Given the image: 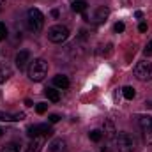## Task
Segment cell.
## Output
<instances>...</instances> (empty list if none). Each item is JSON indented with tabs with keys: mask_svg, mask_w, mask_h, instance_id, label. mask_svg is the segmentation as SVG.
<instances>
[{
	"mask_svg": "<svg viewBox=\"0 0 152 152\" xmlns=\"http://www.w3.org/2000/svg\"><path fill=\"white\" fill-rule=\"evenodd\" d=\"M48 75V64L42 58H36L28 66V78L32 81H42Z\"/></svg>",
	"mask_w": 152,
	"mask_h": 152,
	"instance_id": "cell-1",
	"label": "cell"
},
{
	"mask_svg": "<svg viewBox=\"0 0 152 152\" xmlns=\"http://www.w3.org/2000/svg\"><path fill=\"white\" fill-rule=\"evenodd\" d=\"M27 23H28V28L32 32H41L42 27H44V14L39 9H36V7L28 9V12H27Z\"/></svg>",
	"mask_w": 152,
	"mask_h": 152,
	"instance_id": "cell-2",
	"label": "cell"
},
{
	"mask_svg": "<svg viewBox=\"0 0 152 152\" xmlns=\"http://www.w3.org/2000/svg\"><path fill=\"white\" fill-rule=\"evenodd\" d=\"M115 145H117L118 152H134V149H136L134 138L129 133H118L115 136Z\"/></svg>",
	"mask_w": 152,
	"mask_h": 152,
	"instance_id": "cell-3",
	"label": "cell"
},
{
	"mask_svg": "<svg viewBox=\"0 0 152 152\" xmlns=\"http://www.w3.org/2000/svg\"><path fill=\"white\" fill-rule=\"evenodd\" d=\"M69 37V28L64 27V25H53L50 30H48V39L55 44H60L64 42L66 39Z\"/></svg>",
	"mask_w": 152,
	"mask_h": 152,
	"instance_id": "cell-4",
	"label": "cell"
},
{
	"mask_svg": "<svg viewBox=\"0 0 152 152\" xmlns=\"http://www.w3.org/2000/svg\"><path fill=\"white\" fill-rule=\"evenodd\" d=\"M134 76L142 81H151L152 80V64L151 62H138L134 67Z\"/></svg>",
	"mask_w": 152,
	"mask_h": 152,
	"instance_id": "cell-5",
	"label": "cell"
},
{
	"mask_svg": "<svg viewBox=\"0 0 152 152\" xmlns=\"http://www.w3.org/2000/svg\"><path fill=\"white\" fill-rule=\"evenodd\" d=\"M53 131L50 127V124H36V126H30L27 129V134L30 138H36V136H50Z\"/></svg>",
	"mask_w": 152,
	"mask_h": 152,
	"instance_id": "cell-6",
	"label": "cell"
},
{
	"mask_svg": "<svg viewBox=\"0 0 152 152\" xmlns=\"http://www.w3.org/2000/svg\"><path fill=\"white\" fill-rule=\"evenodd\" d=\"M108 14H110V11H108V7H104V5H101V7H97V9L94 11V16H92V21H94L96 25H101V23H104V21H106V18H108Z\"/></svg>",
	"mask_w": 152,
	"mask_h": 152,
	"instance_id": "cell-7",
	"label": "cell"
},
{
	"mask_svg": "<svg viewBox=\"0 0 152 152\" xmlns=\"http://www.w3.org/2000/svg\"><path fill=\"white\" fill-rule=\"evenodd\" d=\"M103 134L106 136V138H110V140H115V136H117V129H115V124L112 122V120H104L103 122Z\"/></svg>",
	"mask_w": 152,
	"mask_h": 152,
	"instance_id": "cell-8",
	"label": "cell"
},
{
	"mask_svg": "<svg viewBox=\"0 0 152 152\" xmlns=\"http://www.w3.org/2000/svg\"><path fill=\"white\" fill-rule=\"evenodd\" d=\"M30 60V51H27V50H21L18 55H16V58H14V62H16V66H18V69H23L25 66H27V62Z\"/></svg>",
	"mask_w": 152,
	"mask_h": 152,
	"instance_id": "cell-9",
	"label": "cell"
},
{
	"mask_svg": "<svg viewBox=\"0 0 152 152\" xmlns=\"http://www.w3.org/2000/svg\"><path fill=\"white\" fill-rule=\"evenodd\" d=\"M42 145H44V136H36V138H32L30 145L27 147L25 152H41Z\"/></svg>",
	"mask_w": 152,
	"mask_h": 152,
	"instance_id": "cell-10",
	"label": "cell"
},
{
	"mask_svg": "<svg viewBox=\"0 0 152 152\" xmlns=\"http://www.w3.org/2000/svg\"><path fill=\"white\" fill-rule=\"evenodd\" d=\"M50 152H66V142L62 138H57L50 143Z\"/></svg>",
	"mask_w": 152,
	"mask_h": 152,
	"instance_id": "cell-11",
	"label": "cell"
},
{
	"mask_svg": "<svg viewBox=\"0 0 152 152\" xmlns=\"http://www.w3.org/2000/svg\"><path fill=\"white\" fill-rule=\"evenodd\" d=\"M25 118V113H4V112H0V120L2 122H12V120H23Z\"/></svg>",
	"mask_w": 152,
	"mask_h": 152,
	"instance_id": "cell-12",
	"label": "cell"
},
{
	"mask_svg": "<svg viewBox=\"0 0 152 152\" xmlns=\"http://www.w3.org/2000/svg\"><path fill=\"white\" fill-rule=\"evenodd\" d=\"M53 85L58 87V88H67L69 87V80H67V76H64V75H57L53 78Z\"/></svg>",
	"mask_w": 152,
	"mask_h": 152,
	"instance_id": "cell-13",
	"label": "cell"
},
{
	"mask_svg": "<svg viewBox=\"0 0 152 152\" xmlns=\"http://www.w3.org/2000/svg\"><path fill=\"white\" fill-rule=\"evenodd\" d=\"M44 94L48 96V99L50 101H53V103H58L60 101V92L58 90H55V88H46L44 90Z\"/></svg>",
	"mask_w": 152,
	"mask_h": 152,
	"instance_id": "cell-14",
	"label": "cell"
},
{
	"mask_svg": "<svg viewBox=\"0 0 152 152\" xmlns=\"http://www.w3.org/2000/svg\"><path fill=\"white\" fill-rule=\"evenodd\" d=\"M71 9H73L75 12H85V11H87V2H85V0H75L73 5H71Z\"/></svg>",
	"mask_w": 152,
	"mask_h": 152,
	"instance_id": "cell-15",
	"label": "cell"
},
{
	"mask_svg": "<svg viewBox=\"0 0 152 152\" xmlns=\"http://www.w3.org/2000/svg\"><path fill=\"white\" fill-rule=\"evenodd\" d=\"M138 122H140V127H142L143 131H145V129H151V127H152V117H149V115H142Z\"/></svg>",
	"mask_w": 152,
	"mask_h": 152,
	"instance_id": "cell-16",
	"label": "cell"
},
{
	"mask_svg": "<svg viewBox=\"0 0 152 152\" xmlns=\"http://www.w3.org/2000/svg\"><path fill=\"white\" fill-rule=\"evenodd\" d=\"M88 138H90L92 142H96V143H99V142L103 140V133H101L99 129H92V131L88 133Z\"/></svg>",
	"mask_w": 152,
	"mask_h": 152,
	"instance_id": "cell-17",
	"label": "cell"
},
{
	"mask_svg": "<svg viewBox=\"0 0 152 152\" xmlns=\"http://www.w3.org/2000/svg\"><path fill=\"white\" fill-rule=\"evenodd\" d=\"M2 152H20V143H16V142H11V143L4 145Z\"/></svg>",
	"mask_w": 152,
	"mask_h": 152,
	"instance_id": "cell-18",
	"label": "cell"
},
{
	"mask_svg": "<svg viewBox=\"0 0 152 152\" xmlns=\"http://www.w3.org/2000/svg\"><path fill=\"white\" fill-rule=\"evenodd\" d=\"M122 96H124L126 99H129V101H131V99L136 96V92H134V88H133V87H124V88H122Z\"/></svg>",
	"mask_w": 152,
	"mask_h": 152,
	"instance_id": "cell-19",
	"label": "cell"
},
{
	"mask_svg": "<svg viewBox=\"0 0 152 152\" xmlns=\"http://www.w3.org/2000/svg\"><path fill=\"white\" fill-rule=\"evenodd\" d=\"M11 75H12V73H11V69H9V67L0 69V83H4V81H5V80H7Z\"/></svg>",
	"mask_w": 152,
	"mask_h": 152,
	"instance_id": "cell-20",
	"label": "cell"
},
{
	"mask_svg": "<svg viewBox=\"0 0 152 152\" xmlns=\"http://www.w3.org/2000/svg\"><path fill=\"white\" fill-rule=\"evenodd\" d=\"M46 110H48V104H46V103H39L37 106H36V112H37L39 115H42Z\"/></svg>",
	"mask_w": 152,
	"mask_h": 152,
	"instance_id": "cell-21",
	"label": "cell"
},
{
	"mask_svg": "<svg viewBox=\"0 0 152 152\" xmlns=\"http://www.w3.org/2000/svg\"><path fill=\"white\" fill-rule=\"evenodd\" d=\"M5 37H7V27L0 21V41H4Z\"/></svg>",
	"mask_w": 152,
	"mask_h": 152,
	"instance_id": "cell-22",
	"label": "cell"
},
{
	"mask_svg": "<svg viewBox=\"0 0 152 152\" xmlns=\"http://www.w3.org/2000/svg\"><path fill=\"white\" fill-rule=\"evenodd\" d=\"M143 134H145V142H147L149 145H152V127L151 129H145Z\"/></svg>",
	"mask_w": 152,
	"mask_h": 152,
	"instance_id": "cell-23",
	"label": "cell"
},
{
	"mask_svg": "<svg viewBox=\"0 0 152 152\" xmlns=\"http://www.w3.org/2000/svg\"><path fill=\"white\" fill-rule=\"evenodd\" d=\"M124 28H126V25H124L122 21L115 23V27H113V30H115V32H118V34H120V32H124Z\"/></svg>",
	"mask_w": 152,
	"mask_h": 152,
	"instance_id": "cell-24",
	"label": "cell"
},
{
	"mask_svg": "<svg viewBox=\"0 0 152 152\" xmlns=\"http://www.w3.org/2000/svg\"><path fill=\"white\" fill-rule=\"evenodd\" d=\"M143 53H145V57H152V41H149V44L145 46Z\"/></svg>",
	"mask_w": 152,
	"mask_h": 152,
	"instance_id": "cell-25",
	"label": "cell"
},
{
	"mask_svg": "<svg viewBox=\"0 0 152 152\" xmlns=\"http://www.w3.org/2000/svg\"><path fill=\"white\" fill-rule=\"evenodd\" d=\"M58 120H60V117H58L57 113H53V115H50V117H48V122H50V124H57Z\"/></svg>",
	"mask_w": 152,
	"mask_h": 152,
	"instance_id": "cell-26",
	"label": "cell"
},
{
	"mask_svg": "<svg viewBox=\"0 0 152 152\" xmlns=\"http://www.w3.org/2000/svg\"><path fill=\"white\" fill-rule=\"evenodd\" d=\"M147 28H149L147 23H140V25H138V30H140V32H147Z\"/></svg>",
	"mask_w": 152,
	"mask_h": 152,
	"instance_id": "cell-27",
	"label": "cell"
},
{
	"mask_svg": "<svg viewBox=\"0 0 152 152\" xmlns=\"http://www.w3.org/2000/svg\"><path fill=\"white\" fill-rule=\"evenodd\" d=\"M51 16H53V18H58V11H57V9H53V11H51Z\"/></svg>",
	"mask_w": 152,
	"mask_h": 152,
	"instance_id": "cell-28",
	"label": "cell"
},
{
	"mask_svg": "<svg viewBox=\"0 0 152 152\" xmlns=\"http://www.w3.org/2000/svg\"><path fill=\"white\" fill-rule=\"evenodd\" d=\"M25 106H34V104H32V101H30V99H25Z\"/></svg>",
	"mask_w": 152,
	"mask_h": 152,
	"instance_id": "cell-29",
	"label": "cell"
},
{
	"mask_svg": "<svg viewBox=\"0 0 152 152\" xmlns=\"http://www.w3.org/2000/svg\"><path fill=\"white\" fill-rule=\"evenodd\" d=\"M134 16H136V18H142L143 14H142V11H136V12H134Z\"/></svg>",
	"mask_w": 152,
	"mask_h": 152,
	"instance_id": "cell-30",
	"label": "cell"
},
{
	"mask_svg": "<svg viewBox=\"0 0 152 152\" xmlns=\"http://www.w3.org/2000/svg\"><path fill=\"white\" fill-rule=\"evenodd\" d=\"M2 134H4V129H2V127H0V136H2Z\"/></svg>",
	"mask_w": 152,
	"mask_h": 152,
	"instance_id": "cell-31",
	"label": "cell"
},
{
	"mask_svg": "<svg viewBox=\"0 0 152 152\" xmlns=\"http://www.w3.org/2000/svg\"><path fill=\"white\" fill-rule=\"evenodd\" d=\"M5 4V0H0V5H4Z\"/></svg>",
	"mask_w": 152,
	"mask_h": 152,
	"instance_id": "cell-32",
	"label": "cell"
},
{
	"mask_svg": "<svg viewBox=\"0 0 152 152\" xmlns=\"http://www.w3.org/2000/svg\"><path fill=\"white\" fill-rule=\"evenodd\" d=\"M0 11H2V5H0Z\"/></svg>",
	"mask_w": 152,
	"mask_h": 152,
	"instance_id": "cell-33",
	"label": "cell"
}]
</instances>
